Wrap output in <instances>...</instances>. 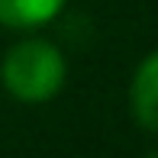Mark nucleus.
<instances>
[{
    "instance_id": "1",
    "label": "nucleus",
    "mask_w": 158,
    "mask_h": 158,
    "mask_svg": "<svg viewBox=\"0 0 158 158\" xmlns=\"http://www.w3.org/2000/svg\"><path fill=\"white\" fill-rule=\"evenodd\" d=\"M0 77H3V87L16 100L42 103V100H52L61 90V84H64V58H61V52L52 42L26 39V42L13 45L3 55Z\"/></svg>"
},
{
    "instance_id": "2",
    "label": "nucleus",
    "mask_w": 158,
    "mask_h": 158,
    "mask_svg": "<svg viewBox=\"0 0 158 158\" xmlns=\"http://www.w3.org/2000/svg\"><path fill=\"white\" fill-rule=\"evenodd\" d=\"M129 106L139 126L158 132V52H152L135 68L132 87H129Z\"/></svg>"
},
{
    "instance_id": "3",
    "label": "nucleus",
    "mask_w": 158,
    "mask_h": 158,
    "mask_svg": "<svg viewBox=\"0 0 158 158\" xmlns=\"http://www.w3.org/2000/svg\"><path fill=\"white\" fill-rule=\"evenodd\" d=\"M64 0H0V23L13 29L42 26L61 10Z\"/></svg>"
},
{
    "instance_id": "4",
    "label": "nucleus",
    "mask_w": 158,
    "mask_h": 158,
    "mask_svg": "<svg viewBox=\"0 0 158 158\" xmlns=\"http://www.w3.org/2000/svg\"><path fill=\"white\" fill-rule=\"evenodd\" d=\"M148 158H158V148H155V152H152V155H148Z\"/></svg>"
}]
</instances>
